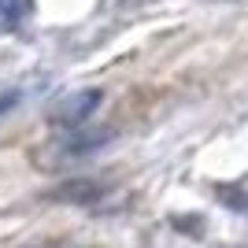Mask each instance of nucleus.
Segmentation results:
<instances>
[{
	"mask_svg": "<svg viewBox=\"0 0 248 248\" xmlns=\"http://www.w3.org/2000/svg\"><path fill=\"white\" fill-rule=\"evenodd\" d=\"M96 108H100V89H82V93L63 96V100L48 111V119H52L56 126L74 130V126H85V123H89Z\"/></svg>",
	"mask_w": 248,
	"mask_h": 248,
	"instance_id": "1",
	"label": "nucleus"
},
{
	"mask_svg": "<svg viewBox=\"0 0 248 248\" xmlns=\"http://www.w3.org/2000/svg\"><path fill=\"white\" fill-rule=\"evenodd\" d=\"M115 137V130L111 126H96V130H82V126H74L71 130V137L63 141V155H85V152H96L100 145H108Z\"/></svg>",
	"mask_w": 248,
	"mask_h": 248,
	"instance_id": "2",
	"label": "nucleus"
},
{
	"mask_svg": "<svg viewBox=\"0 0 248 248\" xmlns=\"http://www.w3.org/2000/svg\"><path fill=\"white\" fill-rule=\"evenodd\" d=\"M104 193H108L104 182H96V178H78V182L60 186L56 193H52V200H63V204H96Z\"/></svg>",
	"mask_w": 248,
	"mask_h": 248,
	"instance_id": "3",
	"label": "nucleus"
},
{
	"mask_svg": "<svg viewBox=\"0 0 248 248\" xmlns=\"http://www.w3.org/2000/svg\"><path fill=\"white\" fill-rule=\"evenodd\" d=\"M33 0H0V22L4 26H19L26 15H30Z\"/></svg>",
	"mask_w": 248,
	"mask_h": 248,
	"instance_id": "4",
	"label": "nucleus"
},
{
	"mask_svg": "<svg viewBox=\"0 0 248 248\" xmlns=\"http://www.w3.org/2000/svg\"><path fill=\"white\" fill-rule=\"evenodd\" d=\"M15 104H19V89H0V115L11 111Z\"/></svg>",
	"mask_w": 248,
	"mask_h": 248,
	"instance_id": "5",
	"label": "nucleus"
}]
</instances>
